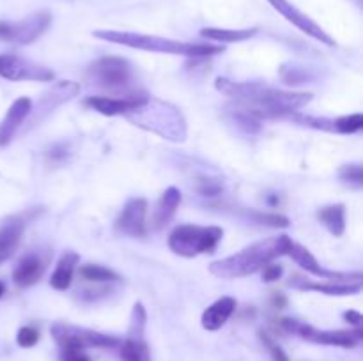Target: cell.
<instances>
[{
    "instance_id": "obj_1",
    "label": "cell",
    "mask_w": 363,
    "mask_h": 361,
    "mask_svg": "<svg viewBox=\"0 0 363 361\" xmlns=\"http://www.w3.org/2000/svg\"><path fill=\"white\" fill-rule=\"evenodd\" d=\"M215 87L233 99L236 108L257 120L291 117L312 101L311 92L280 91L268 87L262 81H230L227 78H216Z\"/></svg>"
},
{
    "instance_id": "obj_2",
    "label": "cell",
    "mask_w": 363,
    "mask_h": 361,
    "mask_svg": "<svg viewBox=\"0 0 363 361\" xmlns=\"http://www.w3.org/2000/svg\"><path fill=\"white\" fill-rule=\"evenodd\" d=\"M291 244H293V239L286 236V234L272 236L268 239L257 241V243L243 248V250L230 255V257L213 262L209 265V273L216 276V278L223 280L245 278V276H250L254 273L261 271L266 264L273 262L275 258L287 255Z\"/></svg>"
},
{
    "instance_id": "obj_3",
    "label": "cell",
    "mask_w": 363,
    "mask_h": 361,
    "mask_svg": "<svg viewBox=\"0 0 363 361\" xmlns=\"http://www.w3.org/2000/svg\"><path fill=\"white\" fill-rule=\"evenodd\" d=\"M128 120L145 131L158 134L169 142H184L188 137L186 119L172 103L149 96L137 108L124 113Z\"/></svg>"
},
{
    "instance_id": "obj_4",
    "label": "cell",
    "mask_w": 363,
    "mask_h": 361,
    "mask_svg": "<svg viewBox=\"0 0 363 361\" xmlns=\"http://www.w3.org/2000/svg\"><path fill=\"white\" fill-rule=\"evenodd\" d=\"M92 35L103 41L116 42V45L130 46V48L144 50V52L169 53V55H183L191 59H204V57L223 53V46L202 45V42H183L174 39L158 38V35L140 34V32H121V30H94Z\"/></svg>"
},
{
    "instance_id": "obj_5",
    "label": "cell",
    "mask_w": 363,
    "mask_h": 361,
    "mask_svg": "<svg viewBox=\"0 0 363 361\" xmlns=\"http://www.w3.org/2000/svg\"><path fill=\"white\" fill-rule=\"evenodd\" d=\"M223 237L220 227H201L184 223L176 227L169 236V248L179 257H197L202 253H213Z\"/></svg>"
},
{
    "instance_id": "obj_6",
    "label": "cell",
    "mask_w": 363,
    "mask_h": 361,
    "mask_svg": "<svg viewBox=\"0 0 363 361\" xmlns=\"http://www.w3.org/2000/svg\"><path fill=\"white\" fill-rule=\"evenodd\" d=\"M85 78L94 87L112 91L116 92L112 96H119L121 91L128 92V87L133 80V69L123 57H101L87 67Z\"/></svg>"
},
{
    "instance_id": "obj_7",
    "label": "cell",
    "mask_w": 363,
    "mask_h": 361,
    "mask_svg": "<svg viewBox=\"0 0 363 361\" xmlns=\"http://www.w3.org/2000/svg\"><path fill=\"white\" fill-rule=\"evenodd\" d=\"M280 326L287 333H294V335L307 340V342L319 343V345L342 347V349H353V347H357L363 336L360 328L326 331V329H318L314 326L296 321V319H280Z\"/></svg>"
},
{
    "instance_id": "obj_8",
    "label": "cell",
    "mask_w": 363,
    "mask_h": 361,
    "mask_svg": "<svg viewBox=\"0 0 363 361\" xmlns=\"http://www.w3.org/2000/svg\"><path fill=\"white\" fill-rule=\"evenodd\" d=\"M52 336L60 349L73 347V349H87V347H117L121 340L116 336L105 335V333L94 331V329L78 328V326L67 324V322H55L52 326Z\"/></svg>"
},
{
    "instance_id": "obj_9",
    "label": "cell",
    "mask_w": 363,
    "mask_h": 361,
    "mask_svg": "<svg viewBox=\"0 0 363 361\" xmlns=\"http://www.w3.org/2000/svg\"><path fill=\"white\" fill-rule=\"evenodd\" d=\"M147 314L142 303H135L130 317L126 338L121 342V360L123 361H152L147 340H145Z\"/></svg>"
},
{
    "instance_id": "obj_10",
    "label": "cell",
    "mask_w": 363,
    "mask_h": 361,
    "mask_svg": "<svg viewBox=\"0 0 363 361\" xmlns=\"http://www.w3.org/2000/svg\"><path fill=\"white\" fill-rule=\"evenodd\" d=\"M52 23L48 11H38L18 21H0V39L13 45H30L43 35Z\"/></svg>"
},
{
    "instance_id": "obj_11",
    "label": "cell",
    "mask_w": 363,
    "mask_h": 361,
    "mask_svg": "<svg viewBox=\"0 0 363 361\" xmlns=\"http://www.w3.org/2000/svg\"><path fill=\"white\" fill-rule=\"evenodd\" d=\"M0 76L11 81H52L55 73L16 53L0 55Z\"/></svg>"
},
{
    "instance_id": "obj_12",
    "label": "cell",
    "mask_w": 363,
    "mask_h": 361,
    "mask_svg": "<svg viewBox=\"0 0 363 361\" xmlns=\"http://www.w3.org/2000/svg\"><path fill=\"white\" fill-rule=\"evenodd\" d=\"M78 92H80V84H77V81L64 80V81H57V84H53L52 88H48V91L41 96L38 106L32 108L30 113H28L30 119H28L27 122L28 127L25 131L34 130L35 126H39V122H41L43 119H46V117L57 108V106L71 101Z\"/></svg>"
},
{
    "instance_id": "obj_13",
    "label": "cell",
    "mask_w": 363,
    "mask_h": 361,
    "mask_svg": "<svg viewBox=\"0 0 363 361\" xmlns=\"http://www.w3.org/2000/svg\"><path fill=\"white\" fill-rule=\"evenodd\" d=\"M149 98L147 92H124L119 96H89L84 101L85 106L96 110V112L103 113V115H124L130 110L137 108L138 105Z\"/></svg>"
},
{
    "instance_id": "obj_14",
    "label": "cell",
    "mask_w": 363,
    "mask_h": 361,
    "mask_svg": "<svg viewBox=\"0 0 363 361\" xmlns=\"http://www.w3.org/2000/svg\"><path fill=\"white\" fill-rule=\"evenodd\" d=\"M147 200L145 198H130L121 211L119 218L116 219V230L128 237H145L147 234Z\"/></svg>"
},
{
    "instance_id": "obj_15",
    "label": "cell",
    "mask_w": 363,
    "mask_h": 361,
    "mask_svg": "<svg viewBox=\"0 0 363 361\" xmlns=\"http://www.w3.org/2000/svg\"><path fill=\"white\" fill-rule=\"evenodd\" d=\"M272 4V7L275 11H279L287 21L294 25L296 28H300L301 32H305L307 35H311L312 39L315 41L323 42V45H328V46H335V41L326 34L325 30L321 28V25L315 23L311 16H307L305 13H301L296 6L289 2V0H268Z\"/></svg>"
},
{
    "instance_id": "obj_16",
    "label": "cell",
    "mask_w": 363,
    "mask_h": 361,
    "mask_svg": "<svg viewBox=\"0 0 363 361\" xmlns=\"http://www.w3.org/2000/svg\"><path fill=\"white\" fill-rule=\"evenodd\" d=\"M287 255H289L298 265H301L305 271L318 276V278L332 280V282H362L363 280L362 273H339V271H328V269L321 268L319 262L315 260L314 255H312L307 248L301 246V244H296V243L291 244Z\"/></svg>"
},
{
    "instance_id": "obj_17",
    "label": "cell",
    "mask_w": 363,
    "mask_h": 361,
    "mask_svg": "<svg viewBox=\"0 0 363 361\" xmlns=\"http://www.w3.org/2000/svg\"><path fill=\"white\" fill-rule=\"evenodd\" d=\"M287 285L298 290H314V292L326 294V296H353L362 290V282H311L301 276L293 275L287 282Z\"/></svg>"
},
{
    "instance_id": "obj_18",
    "label": "cell",
    "mask_w": 363,
    "mask_h": 361,
    "mask_svg": "<svg viewBox=\"0 0 363 361\" xmlns=\"http://www.w3.org/2000/svg\"><path fill=\"white\" fill-rule=\"evenodd\" d=\"M32 110V101L28 98H18L7 110L6 117L0 122V147H6L11 144L14 134L18 133L21 124L28 119V113Z\"/></svg>"
},
{
    "instance_id": "obj_19",
    "label": "cell",
    "mask_w": 363,
    "mask_h": 361,
    "mask_svg": "<svg viewBox=\"0 0 363 361\" xmlns=\"http://www.w3.org/2000/svg\"><path fill=\"white\" fill-rule=\"evenodd\" d=\"M46 269V258L41 257L38 251H30L18 262L13 271V280L18 287H30L39 282Z\"/></svg>"
},
{
    "instance_id": "obj_20",
    "label": "cell",
    "mask_w": 363,
    "mask_h": 361,
    "mask_svg": "<svg viewBox=\"0 0 363 361\" xmlns=\"http://www.w3.org/2000/svg\"><path fill=\"white\" fill-rule=\"evenodd\" d=\"M181 204V191L176 186H170L163 191L160 200L156 202V207L151 216V229L162 230L170 223V219L176 214L177 207Z\"/></svg>"
},
{
    "instance_id": "obj_21",
    "label": "cell",
    "mask_w": 363,
    "mask_h": 361,
    "mask_svg": "<svg viewBox=\"0 0 363 361\" xmlns=\"http://www.w3.org/2000/svg\"><path fill=\"white\" fill-rule=\"evenodd\" d=\"M236 310V299L230 296H223L216 299L211 306H208L202 314V328L208 331H218L223 324L230 319Z\"/></svg>"
},
{
    "instance_id": "obj_22",
    "label": "cell",
    "mask_w": 363,
    "mask_h": 361,
    "mask_svg": "<svg viewBox=\"0 0 363 361\" xmlns=\"http://www.w3.org/2000/svg\"><path fill=\"white\" fill-rule=\"evenodd\" d=\"M25 232V219L20 216H11L0 225V262L9 258L20 244Z\"/></svg>"
},
{
    "instance_id": "obj_23",
    "label": "cell",
    "mask_w": 363,
    "mask_h": 361,
    "mask_svg": "<svg viewBox=\"0 0 363 361\" xmlns=\"http://www.w3.org/2000/svg\"><path fill=\"white\" fill-rule=\"evenodd\" d=\"M78 262H80V255L74 253V251H66V253L59 258V262H57L55 271H53L52 278H50V285L55 290L69 289L74 268H77Z\"/></svg>"
},
{
    "instance_id": "obj_24",
    "label": "cell",
    "mask_w": 363,
    "mask_h": 361,
    "mask_svg": "<svg viewBox=\"0 0 363 361\" xmlns=\"http://www.w3.org/2000/svg\"><path fill=\"white\" fill-rule=\"evenodd\" d=\"M318 218L335 237L344 236V232H346V205L344 204L321 207L318 211Z\"/></svg>"
},
{
    "instance_id": "obj_25",
    "label": "cell",
    "mask_w": 363,
    "mask_h": 361,
    "mask_svg": "<svg viewBox=\"0 0 363 361\" xmlns=\"http://www.w3.org/2000/svg\"><path fill=\"white\" fill-rule=\"evenodd\" d=\"M259 28H240V30H229V28H202L201 35L206 39H213L218 42H241L254 38Z\"/></svg>"
},
{
    "instance_id": "obj_26",
    "label": "cell",
    "mask_w": 363,
    "mask_h": 361,
    "mask_svg": "<svg viewBox=\"0 0 363 361\" xmlns=\"http://www.w3.org/2000/svg\"><path fill=\"white\" fill-rule=\"evenodd\" d=\"M80 276L87 282H96V283H106V282H119L121 276L116 271L108 268H103L98 264H85L80 265Z\"/></svg>"
},
{
    "instance_id": "obj_27",
    "label": "cell",
    "mask_w": 363,
    "mask_h": 361,
    "mask_svg": "<svg viewBox=\"0 0 363 361\" xmlns=\"http://www.w3.org/2000/svg\"><path fill=\"white\" fill-rule=\"evenodd\" d=\"M337 133L340 134H353L363 127V115L362 113H353V115H344L335 119Z\"/></svg>"
},
{
    "instance_id": "obj_28",
    "label": "cell",
    "mask_w": 363,
    "mask_h": 361,
    "mask_svg": "<svg viewBox=\"0 0 363 361\" xmlns=\"http://www.w3.org/2000/svg\"><path fill=\"white\" fill-rule=\"evenodd\" d=\"M282 80L287 85H298L305 84L307 80H311V74L307 73V69L298 66H284L282 67Z\"/></svg>"
},
{
    "instance_id": "obj_29",
    "label": "cell",
    "mask_w": 363,
    "mask_h": 361,
    "mask_svg": "<svg viewBox=\"0 0 363 361\" xmlns=\"http://www.w3.org/2000/svg\"><path fill=\"white\" fill-rule=\"evenodd\" d=\"M339 177L344 183L354 188L363 186V168L360 165H346L339 170Z\"/></svg>"
},
{
    "instance_id": "obj_30",
    "label": "cell",
    "mask_w": 363,
    "mask_h": 361,
    "mask_svg": "<svg viewBox=\"0 0 363 361\" xmlns=\"http://www.w3.org/2000/svg\"><path fill=\"white\" fill-rule=\"evenodd\" d=\"M254 219L255 223L275 227V229H286V227H289V219L282 214H275V212H254Z\"/></svg>"
},
{
    "instance_id": "obj_31",
    "label": "cell",
    "mask_w": 363,
    "mask_h": 361,
    "mask_svg": "<svg viewBox=\"0 0 363 361\" xmlns=\"http://www.w3.org/2000/svg\"><path fill=\"white\" fill-rule=\"evenodd\" d=\"M16 342H18V345L25 347V349H28V347H34L35 343L39 342V329H35L34 326H23V328L18 331Z\"/></svg>"
},
{
    "instance_id": "obj_32",
    "label": "cell",
    "mask_w": 363,
    "mask_h": 361,
    "mask_svg": "<svg viewBox=\"0 0 363 361\" xmlns=\"http://www.w3.org/2000/svg\"><path fill=\"white\" fill-rule=\"evenodd\" d=\"M259 335H261L262 343H264V345L269 349V353H272L273 361H289V357H287V354L284 353L282 347H280L279 343H275V340H273L272 336L268 335V333L261 331V333H259Z\"/></svg>"
},
{
    "instance_id": "obj_33",
    "label": "cell",
    "mask_w": 363,
    "mask_h": 361,
    "mask_svg": "<svg viewBox=\"0 0 363 361\" xmlns=\"http://www.w3.org/2000/svg\"><path fill=\"white\" fill-rule=\"evenodd\" d=\"M197 191L202 197H216L222 193V184L215 179H201L197 184Z\"/></svg>"
},
{
    "instance_id": "obj_34",
    "label": "cell",
    "mask_w": 363,
    "mask_h": 361,
    "mask_svg": "<svg viewBox=\"0 0 363 361\" xmlns=\"http://www.w3.org/2000/svg\"><path fill=\"white\" fill-rule=\"evenodd\" d=\"M60 361H91V357L84 353V349L64 347L60 349Z\"/></svg>"
},
{
    "instance_id": "obj_35",
    "label": "cell",
    "mask_w": 363,
    "mask_h": 361,
    "mask_svg": "<svg viewBox=\"0 0 363 361\" xmlns=\"http://www.w3.org/2000/svg\"><path fill=\"white\" fill-rule=\"evenodd\" d=\"M282 273V265H277L269 262V264H266L264 268H262V280H264V282H277V280H280Z\"/></svg>"
},
{
    "instance_id": "obj_36",
    "label": "cell",
    "mask_w": 363,
    "mask_h": 361,
    "mask_svg": "<svg viewBox=\"0 0 363 361\" xmlns=\"http://www.w3.org/2000/svg\"><path fill=\"white\" fill-rule=\"evenodd\" d=\"M344 319H346L347 322H351V324L357 326V328L362 324V314H360V311H354V310L346 311V314H344Z\"/></svg>"
},
{
    "instance_id": "obj_37",
    "label": "cell",
    "mask_w": 363,
    "mask_h": 361,
    "mask_svg": "<svg viewBox=\"0 0 363 361\" xmlns=\"http://www.w3.org/2000/svg\"><path fill=\"white\" fill-rule=\"evenodd\" d=\"M273 304H275V308H284L287 304V297L282 296V294H275L273 296Z\"/></svg>"
},
{
    "instance_id": "obj_38",
    "label": "cell",
    "mask_w": 363,
    "mask_h": 361,
    "mask_svg": "<svg viewBox=\"0 0 363 361\" xmlns=\"http://www.w3.org/2000/svg\"><path fill=\"white\" fill-rule=\"evenodd\" d=\"M4 292H6V285H4V283L0 282V297H2Z\"/></svg>"
}]
</instances>
